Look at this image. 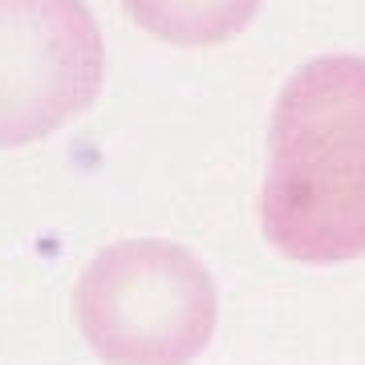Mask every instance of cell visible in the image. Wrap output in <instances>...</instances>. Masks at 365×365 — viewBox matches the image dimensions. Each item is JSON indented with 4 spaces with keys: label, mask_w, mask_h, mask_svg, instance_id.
<instances>
[{
    "label": "cell",
    "mask_w": 365,
    "mask_h": 365,
    "mask_svg": "<svg viewBox=\"0 0 365 365\" xmlns=\"http://www.w3.org/2000/svg\"><path fill=\"white\" fill-rule=\"evenodd\" d=\"M260 232L297 264L365 256V57H313L284 81L268 126Z\"/></svg>",
    "instance_id": "1"
},
{
    "label": "cell",
    "mask_w": 365,
    "mask_h": 365,
    "mask_svg": "<svg viewBox=\"0 0 365 365\" xmlns=\"http://www.w3.org/2000/svg\"><path fill=\"white\" fill-rule=\"evenodd\" d=\"M69 309L102 365H191L220 325V292L207 264L158 235L102 248L81 268Z\"/></svg>",
    "instance_id": "2"
},
{
    "label": "cell",
    "mask_w": 365,
    "mask_h": 365,
    "mask_svg": "<svg viewBox=\"0 0 365 365\" xmlns=\"http://www.w3.org/2000/svg\"><path fill=\"white\" fill-rule=\"evenodd\" d=\"M106 86V41L86 0H0V150L86 114Z\"/></svg>",
    "instance_id": "3"
},
{
    "label": "cell",
    "mask_w": 365,
    "mask_h": 365,
    "mask_svg": "<svg viewBox=\"0 0 365 365\" xmlns=\"http://www.w3.org/2000/svg\"><path fill=\"white\" fill-rule=\"evenodd\" d=\"M264 0H122L134 25L179 49H207L240 37Z\"/></svg>",
    "instance_id": "4"
}]
</instances>
